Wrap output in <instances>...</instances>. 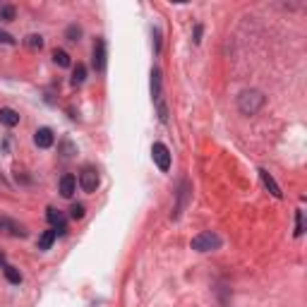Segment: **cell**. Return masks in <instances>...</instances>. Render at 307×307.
Segmentation results:
<instances>
[{
    "label": "cell",
    "instance_id": "1",
    "mask_svg": "<svg viewBox=\"0 0 307 307\" xmlns=\"http://www.w3.org/2000/svg\"><path fill=\"white\" fill-rule=\"evenodd\" d=\"M264 94L262 91H257V89H247V91H242L240 96H238V108H240L242 115H254L257 110L264 106Z\"/></svg>",
    "mask_w": 307,
    "mask_h": 307
},
{
    "label": "cell",
    "instance_id": "2",
    "mask_svg": "<svg viewBox=\"0 0 307 307\" xmlns=\"http://www.w3.org/2000/svg\"><path fill=\"white\" fill-rule=\"evenodd\" d=\"M192 250H197V252H211V250H219L221 247V235H216L214 230H204V233H199L192 238Z\"/></svg>",
    "mask_w": 307,
    "mask_h": 307
},
{
    "label": "cell",
    "instance_id": "3",
    "mask_svg": "<svg viewBox=\"0 0 307 307\" xmlns=\"http://www.w3.org/2000/svg\"><path fill=\"white\" fill-rule=\"evenodd\" d=\"M151 156H154V164L159 166L164 173L171 168V151H168V146H166L164 142L154 144V146H151Z\"/></svg>",
    "mask_w": 307,
    "mask_h": 307
},
{
    "label": "cell",
    "instance_id": "4",
    "mask_svg": "<svg viewBox=\"0 0 307 307\" xmlns=\"http://www.w3.org/2000/svg\"><path fill=\"white\" fill-rule=\"evenodd\" d=\"M79 185H82L84 192H96V187H99V173L87 166V168L79 173Z\"/></svg>",
    "mask_w": 307,
    "mask_h": 307
},
{
    "label": "cell",
    "instance_id": "5",
    "mask_svg": "<svg viewBox=\"0 0 307 307\" xmlns=\"http://www.w3.org/2000/svg\"><path fill=\"white\" fill-rule=\"evenodd\" d=\"M46 219H48V221H51V223L55 226L53 230L58 233V235H65V230H67V226H65V216H63V214H60L58 209L48 207V211H46Z\"/></svg>",
    "mask_w": 307,
    "mask_h": 307
},
{
    "label": "cell",
    "instance_id": "6",
    "mask_svg": "<svg viewBox=\"0 0 307 307\" xmlns=\"http://www.w3.org/2000/svg\"><path fill=\"white\" fill-rule=\"evenodd\" d=\"M53 142H55L53 130H48V127H41V130H36V134H34V144L39 149H48V146H53Z\"/></svg>",
    "mask_w": 307,
    "mask_h": 307
},
{
    "label": "cell",
    "instance_id": "7",
    "mask_svg": "<svg viewBox=\"0 0 307 307\" xmlns=\"http://www.w3.org/2000/svg\"><path fill=\"white\" fill-rule=\"evenodd\" d=\"M94 67H96V72L106 70V41L103 39H99L94 46Z\"/></svg>",
    "mask_w": 307,
    "mask_h": 307
},
{
    "label": "cell",
    "instance_id": "8",
    "mask_svg": "<svg viewBox=\"0 0 307 307\" xmlns=\"http://www.w3.org/2000/svg\"><path fill=\"white\" fill-rule=\"evenodd\" d=\"M0 230L10 233V235H15V238H24V235H27V230H24L22 223L10 221V219H0Z\"/></svg>",
    "mask_w": 307,
    "mask_h": 307
},
{
    "label": "cell",
    "instance_id": "9",
    "mask_svg": "<svg viewBox=\"0 0 307 307\" xmlns=\"http://www.w3.org/2000/svg\"><path fill=\"white\" fill-rule=\"evenodd\" d=\"M75 190H77V178L75 176L67 173V176L60 178V195H63V197L70 199L72 195H75Z\"/></svg>",
    "mask_w": 307,
    "mask_h": 307
},
{
    "label": "cell",
    "instance_id": "10",
    "mask_svg": "<svg viewBox=\"0 0 307 307\" xmlns=\"http://www.w3.org/2000/svg\"><path fill=\"white\" fill-rule=\"evenodd\" d=\"M259 176H262V183L264 185H266V190H269V192H271V195H274V197H283V192H281V187H278V183H276L274 180V176H271V173H269V171H259Z\"/></svg>",
    "mask_w": 307,
    "mask_h": 307
},
{
    "label": "cell",
    "instance_id": "11",
    "mask_svg": "<svg viewBox=\"0 0 307 307\" xmlns=\"http://www.w3.org/2000/svg\"><path fill=\"white\" fill-rule=\"evenodd\" d=\"M187 195H190V183L183 180V185L178 190V207H176V214H173V219H180V214H183V209L187 204Z\"/></svg>",
    "mask_w": 307,
    "mask_h": 307
},
{
    "label": "cell",
    "instance_id": "12",
    "mask_svg": "<svg viewBox=\"0 0 307 307\" xmlns=\"http://www.w3.org/2000/svg\"><path fill=\"white\" fill-rule=\"evenodd\" d=\"M0 122H3L5 127H15V125L20 122V113L15 108H0Z\"/></svg>",
    "mask_w": 307,
    "mask_h": 307
},
{
    "label": "cell",
    "instance_id": "13",
    "mask_svg": "<svg viewBox=\"0 0 307 307\" xmlns=\"http://www.w3.org/2000/svg\"><path fill=\"white\" fill-rule=\"evenodd\" d=\"M151 96L156 103L161 101V72L159 70H151Z\"/></svg>",
    "mask_w": 307,
    "mask_h": 307
},
{
    "label": "cell",
    "instance_id": "14",
    "mask_svg": "<svg viewBox=\"0 0 307 307\" xmlns=\"http://www.w3.org/2000/svg\"><path fill=\"white\" fill-rule=\"evenodd\" d=\"M55 238H58L55 230H44L41 238H39V250H51V245L55 242Z\"/></svg>",
    "mask_w": 307,
    "mask_h": 307
},
{
    "label": "cell",
    "instance_id": "15",
    "mask_svg": "<svg viewBox=\"0 0 307 307\" xmlns=\"http://www.w3.org/2000/svg\"><path fill=\"white\" fill-rule=\"evenodd\" d=\"M3 271H5V278H8L10 283H22V274H20V269H17V266L5 264V266H3Z\"/></svg>",
    "mask_w": 307,
    "mask_h": 307
},
{
    "label": "cell",
    "instance_id": "16",
    "mask_svg": "<svg viewBox=\"0 0 307 307\" xmlns=\"http://www.w3.org/2000/svg\"><path fill=\"white\" fill-rule=\"evenodd\" d=\"M84 79H87V67L82 65V63H77L75 72H72V87H79V84H84Z\"/></svg>",
    "mask_w": 307,
    "mask_h": 307
},
{
    "label": "cell",
    "instance_id": "17",
    "mask_svg": "<svg viewBox=\"0 0 307 307\" xmlns=\"http://www.w3.org/2000/svg\"><path fill=\"white\" fill-rule=\"evenodd\" d=\"M53 60H55V65L70 67V55H67L65 51H60V48H55L53 51Z\"/></svg>",
    "mask_w": 307,
    "mask_h": 307
},
{
    "label": "cell",
    "instance_id": "18",
    "mask_svg": "<svg viewBox=\"0 0 307 307\" xmlns=\"http://www.w3.org/2000/svg\"><path fill=\"white\" fill-rule=\"evenodd\" d=\"M305 233V221H302V211L297 209L295 211V238H300Z\"/></svg>",
    "mask_w": 307,
    "mask_h": 307
},
{
    "label": "cell",
    "instance_id": "19",
    "mask_svg": "<svg viewBox=\"0 0 307 307\" xmlns=\"http://www.w3.org/2000/svg\"><path fill=\"white\" fill-rule=\"evenodd\" d=\"M65 36L70 39V41H79V36H82V29H79L77 24H70V27H67V32H65Z\"/></svg>",
    "mask_w": 307,
    "mask_h": 307
},
{
    "label": "cell",
    "instance_id": "20",
    "mask_svg": "<svg viewBox=\"0 0 307 307\" xmlns=\"http://www.w3.org/2000/svg\"><path fill=\"white\" fill-rule=\"evenodd\" d=\"M27 46L29 48H44V39L39 34H32V36H27Z\"/></svg>",
    "mask_w": 307,
    "mask_h": 307
},
{
    "label": "cell",
    "instance_id": "21",
    "mask_svg": "<svg viewBox=\"0 0 307 307\" xmlns=\"http://www.w3.org/2000/svg\"><path fill=\"white\" fill-rule=\"evenodd\" d=\"M0 17H3L5 22L15 20V8H12V5H5V8H0Z\"/></svg>",
    "mask_w": 307,
    "mask_h": 307
},
{
    "label": "cell",
    "instance_id": "22",
    "mask_svg": "<svg viewBox=\"0 0 307 307\" xmlns=\"http://www.w3.org/2000/svg\"><path fill=\"white\" fill-rule=\"evenodd\" d=\"M70 216L72 219H84V207L82 204H72L70 207Z\"/></svg>",
    "mask_w": 307,
    "mask_h": 307
},
{
    "label": "cell",
    "instance_id": "23",
    "mask_svg": "<svg viewBox=\"0 0 307 307\" xmlns=\"http://www.w3.org/2000/svg\"><path fill=\"white\" fill-rule=\"evenodd\" d=\"M0 44H15V39L8 32H0Z\"/></svg>",
    "mask_w": 307,
    "mask_h": 307
},
{
    "label": "cell",
    "instance_id": "24",
    "mask_svg": "<svg viewBox=\"0 0 307 307\" xmlns=\"http://www.w3.org/2000/svg\"><path fill=\"white\" fill-rule=\"evenodd\" d=\"M199 41H202V24L195 27V44H199Z\"/></svg>",
    "mask_w": 307,
    "mask_h": 307
},
{
    "label": "cell",
    "instance_id": "25",
    "mask_svg": "<svg viewBox=\"0 0 307 307\" xmlns=\"http://www.w3.org/2000/svg\"><path fill=\"white\" fill-rule=\"evenodd\" d=\"M0 264L5 266V252H3V250H0Z\"/></svg>",
    "mask_w": 307,
    "mask_h": 307
}]
</instances>
